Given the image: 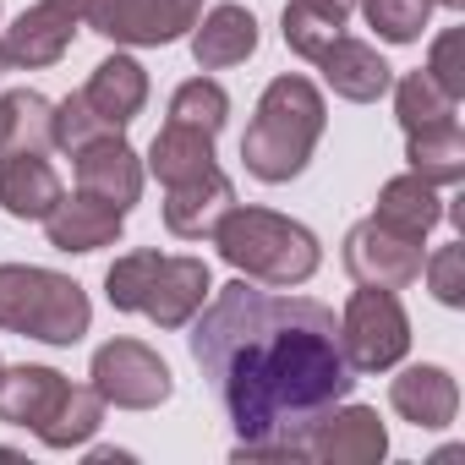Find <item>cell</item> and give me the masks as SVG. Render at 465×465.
Listing matches in <instances>:
<instances>
[{
	"mask_svg": "<svg viewBox=\"0 0 465 465\" xmlns=\"http://www.w3.org/2000/svg\"><path fill=\"white\" fill-rule=\"evenodd\" d=\"M192 361L224 400L242 460H307V432L356 383L329 307L252 291L247 280L208 302L192 329Z\"/></svg>",
	"mask_w": 465,
	"mask_h": 465,
	"instance_id": "6da1fadb",
	"label": "cell"
},
{
	"mask_svg": "<svg viewBox=\"0 0 465 465\" xmlns=\"http://www.w3.org/2000/svg\"><path fill=\"white\" fill-rule=\"evenodd\" d=\"M323 126H329L323 94L307 77H274L252 110L247 137H242V164L269 186L296 181L307 170L312 148L323 143Z\"/></svg>",
	"mask_w": 465,
	"mask_h": 465,
	"instance_id": "7a4b0ae2",
	"label": "cell"
},
{
	"mask_svg": "<svg viewBox=\"0 0 465 465\" xmlns=\"http://www.w3.org/2000/svg\"><path fill=\"white\" fill-rule=\"evenodd\" d=\"M208 242L219 247V258L236 274H247L258 285H274V291H291V285L312 280L318 263H323L318 236L307 224H296L285 213H269V208H242V203L213 224Z\"/></svg>",
	"mask_w": 465,
	"mask_h": 465,
	"instance_id": "3957f363",
	"label": "cell"
},
{
	"mask_svg": "<svg viewBox=\"0 0 465 465\" xmlns=\"http://www.w3.org/2000/svg\"><path fill=\"white\" fill-rule=\"evenodd\" d=\"M104 291H110V307L115 312H143L148 323L159 329H186L213 280H208V263L203 258H159V252H126L110 263L104 274Z\"/></svg>",
	"mask_w": 465,
	"mask_h": 465,
	"instance_id": "277c9868",
	"label": "cell"
},
{
	"mask_svg": "<svg viewBox=\"0 0 465 465\" xmlns=\"http://www.w3.org/2000/svg\"><path fill=\"white\" fill-rule=\"evenodd\" d=\"M94 323V307L77 280L55 269H28V263H0V329L28 334L45 345H77Z\"/></svg>",
	"mask_w": 465,
	"mask_h": 465,
	"instance_id": "5b68a950",
	"label": "cell"
},
{
	"mask_svg": "<svg viewBox=\"0 0 465 465\" xmlns=\"http://www.w3.org/2000/svg\"><path fill=\"white\" fill-rule=\"evenodd\" d=\"M340 351H345L351 372H389L411 351V318H405L400 296L361 285L340 318Z\"/></svg>",
	"mask_w": 465,
	"mask_h": 465,
	"instance_id": "8992f818",
	"label": "cell"
},
{
	"mask_svg": "<svg viewBox=\"0 0 465 465\" xmlns=\"http://www.w3.org/2000/svg\"><path fill=\"white\" fill-rule=\"evenodd\" d=\"M94 389L104 405L115 411H153L170 400V367L159 361V351H148L143 340H110L94 351V367H88Z\"/></svg>",
	"mask_w": 465,
	"mask_h": 465,
	"instance_id": "52a82bcc",
	"label": "cell"
},
{
	"mask_svg": "<svg viewBox=\"0 0 465 465\" xmlns=\"http://www.w3.org/2000/svg\"><path fill=\"white\" fill-rule=\"evenodd\" d=\"M203 0H94L88 17L115 45H175L186 28H197Z\"/></svg>",
	"mask_w": 465,
	"mask_h": 465,
	"instance_id": "ba28073f",
	"label": "cell"
},
{
	"mask_svg": "<svg viewBox=\"0 0 465 465\" xmlns=\"http://www.w3.org/2000/svg\"><path fill=\"white\" fill-rule=\"evenodd\" d=\"M345 269L356 285H378V291H405L421 280V242L394 236L389 224L361 219L345 236Z\"/></svg>",
	"mask_w": 465,
	"mask_h": 465,
	"instance_id": "9c48e42d",
	"label": "cell"
},
{
	"mask_svg": "<svg viewBox=\"0 0 465 465\" xmlns=\"http://www.w3.org/2000/svg\"><path fill=\"white\" fill-rule=\"evenodd\" d=\"M66 400H72V378L55 367H0V421L39 432V443L61 421Z\"/></svg>",
	"mask_w": 465,
	"mask_h": 465,
	"instance_id": "30bf717a",
	"label": "cell"
},
{
	"mask_svg": "<svg viewBox=\"0 0 465 465\" xmlns=\"http://www.w3.org/2000/svg\"><path fill=\"white\" fill-rule=\"evenodd\" d=\"M389 454V432L372 405H334L312 432H307V460L323 465H378Z\"/></svg>",
	"mask_w": 465,
	"mask_h": 465,
	"instance_id": "8fae6325",
	"label": "cell"
},
{
	"mask_svg": "<svg viewBox=\"0 0 465 465\" xmlns=\"http://www.w3.org/2000/svg\"><path fill=\"white\" fill-rule=\"evenodd\" d=\"M72 34H77V17L61 12L55 0H39L12 28H0V55H6V66L39 72V66H55L72 50Z\"/></svg>",
	"mask_w": 465,
	"mask_h": 465,
	"instance_id": "7c38bea8",
	"label": "cell"
},
{
	"mask_svg": "<svg viewBox=\"0 0 465 465\" xmlns=\"http://www.w3.org/2000/svg\"><path fill=\"white\" fill-rule=\"evenodd\" d=\"M164 192H170L164 197V230H170V236H181V242L213 236V224L236 208V186H230V175L219 164L203 170V175H192V181H175Z\"/></svg>",
	"mask_w": 465,
	"mask_h": 465,
	"instance_id": "4fadbf2b",
	"label": "cell"
},
{
	"mask_svg": "<svg viewBox=\"0 0 465 465\" xmlns=\"http://www.w3.org/2000/svg\"><path fill=\"white\" fill-rule=\"evenodd\" d=\"M72 159H77V192H88V197H99V203H110L121 213L143 197V159L121 143V132L77 148Z\"/></svg>",
	"mask_w": 465,
	"mask_h": 465,
	"instance_id": "5bb4252c",
	"label": "cell"
},
{
	"mask_svg": "<svg viewBox=\"0 0 465 465\" xmlns=\"http://www.w3.org/2000/svg\"><path fill=\"white\" fill-rule=\"evenodd\" d=\"M121 224H126L121 208H110L88 192H72V197L61 192V203L45 213V236L55 252H99V247L121 242Z\"/></svg>",
	"mask_w": 465,
	"mask_h": 465,
	"instance_id": "9a60e30c",
	"label": "cell"
},
{
	"mask_svg": "<svg viewBox=\"0 0 465 465\" xmlns=\"http://www.w3.org/2000/svg\"><path fill=\"white\" fill-rule=\"evenodd\" d=\"M318 66H323V83H329L340 99H351V104H372V99H383V94L394 88L389 61H383L372 45L345 39V34H340V39L318 55Z\"/></svg>",
	"mask_w": 465,
	"mask_h": 465,
	"instance_id": "2e32d148",
	"label": "cell"
},
{
	"mask_svg": "<svg viewBox=\"0 0 465 465\" xmlns=\"http://www.w3.org/2000/svg\"><path fill=\"white\" fill-rule=\"evenodd\" d=\"M258 50V17L247 6H213L197 28H192V61L203 72H224L242 66Z\"/></svg>",
	"mask_w": 465,
	"mask_h": 465,
	"instance_id": "e0dca14e",
	"label": "cell"
},
{
	"mask_svg": "<svg viewBox=\"0 0 465 465\" xmlns=\"http://www.w3.org/2000/svg\"><path fill=\"white\" fill-rule=\"evenodd\" d=\"M389 405L411 421V427H449L460 411V383L443 367H405L389 383Z\"/></svg>",
	"mask_w": 465,
	"mask_h": 465,
	"instance_id": "ac0fdd59",
	"label": "cell"
},
{
	"mask_svg": "<svg viewBox=\"0 0 465 465\" xmlns=\"http://www.w3.org/2000/svg\"><path fill=\"white\" fill-rule=\"evenodd\" d=\"M55 203H61V175L45 153L0 159V208L12 219H45Z\"/></svg>",
	"mask_w": 465,
	"mask_h": 465,
	"instance_id": "d6986e66",
	"label": "cell"
},
{
	"mask_svg": "<svg viewBox=\"0 0 465 465\" xmlns=\"http://www.w3.org/2000/svg\"><path fill=\"white\" fill-rule=\"evenodd\" d=\"M55 148V104L34 88L0 94V159L12 153H50Z\"/></svg>",
	"mask_w": 465,
	"mask_h": 465,
	"instance_id": "ffe728a7",
	"label": "cell"
},
{
	"mask_svg": "<svg viewBox=\"0 0 465 465\" xmlns=\"http://www.w3.org/2000/svg\"><path fill=\"white\" fill-rule=\"evenodd\" d=\"M378 224H389L394 236H411V242H427V230L443 219V203H438V186L421 181L416 170L411 175H394L383 192H378V208H372Z\"/></svg>",
	"mask_w": 465,
	"mask_h": 465,
	"instance_id": "44dd1931",
	"label": "cell"
},
{
	"mask_svg": "<svg viewBox=\"0 0 465 465\" xmlns=\"http://www.w3.org/2000/svg\"><path fill=\"white\" fill-rule=\"evenodd\" d=\"M83 99L121 132L126 121H137V110L148 104V72L132 61V55H110V61H99L94 66V77H88V88H83Z\"/></svg>",
	"mask_w": 465,
	"mask_h": 465,
	"instance_id": "7402d4cb",
	"label": "cell"
},
{
	"mask_svg": "<svg viewBox=\"0 0 465 465\" xmlns=\"http://www.w3.org/2000/svg\"><path fill=\"white\" fill-rule=\"evenodd\" d=\"M148 170L175 186V181H192L203 170H213V132H197V126H181V121H164L153 148H148Z\"/></svg>",
	"mask_w": 465,
	"mask_h": 465,
	"instance_id": "603a6c76",
	"label": "cell"
},
{
	"mask_svg": "<svg viewBox=\"0 0 465 465\" xmlns=\"http://www.w3.org/2000/svg\"><path fill=\"white\" fill-rule=\"evenodd\" d=\"M405 153H411V170L421 181H432V186L465 181V132H460V121L405 132Z\"/></svg>",
	"mask_w": 465,
	"mask_h": 465,
	"instance_id": "cb8c5ba5",
	"label": "cell"
},
{
	"mask_svg": "<svg viewBox=\"0 0 465 465\" xmlns=\"http://www.w3.org/2000/svg\"><path fill=\"white\" fill-rule=\"evenodd\" d=\"M394 110H400V126H405V132H421V126H443V121H454L460 99L443 94L427 72H411V77H400V88H394Z\"/></svg>",
	"mask_w": 465,
	"mask_h": 465,
	"instance_id": "d4e9b609",
	"label": "cell"
},
{
	"mask_svg": "<svg viewBox=\"0 0 465 465\" xmlns=\"http://www.w3.org/2000/svg\"><path fill=\"white\" fill-rule=\"evenodd\" d=\"M280 28H285V45H291L302 61H318V55L345 34V17H334V12H323V6H312V0H291L285 17H280Z\"/></svg>",
	"mask_w": 465,
	"mask_h": 465,
	"instance_id": "484cf974",
	"label": "cell"
},
{
	"mask_svg": "<svg viewBox=\"0 0 465 465\" xmlns=\"http://www.w3.org/2000/svg\"><path fill=\"white\" fill-rule=\"evenodd\" d=\"M170 121L219 137V126L230 121V94H224L219 83H208V77H192V83L175 88V99H170Z\"/></svg>",
	"mask_w": 465,
	"mask_h": 465,
	"instance_id": "4316f807",
	"label": "cell"
},
{
	"mask_svg": "<svg viewBox=\"0 0 465 465\" xmlns=\"http://www.w3.org/2000/svg\"><path fill=\"white\" fill-rule=\"evenodd\" d=\"M356 6L367 12V23H372L378 39H389V45L421 39V28H427V17H432L427 0H356Z\"/></svg>",
	"mask_w": 465,
	"mask_h": 465,
	"instance_id": "83f0119b",
	"label": "cell"
},
{
	"mask_svg": "<svg viewBox=\"0 0 465 465\" xmlns=\"http://www.w3.org/2000/svg\"><path fill=\"white\" fill-rule=\"evenodd\" d=\"M110 132H115V126H110L83 94H72V99L55 104V148L77 153V148H88V143H99V137H110Z\"/></svg>",
	"mask_w": 465,
	"mask_h": 465,
	"instance_id": "f1b7e54d",
	"label": "cell"
},
{
	"mask_svg": "<svg viewBox=\"0 0 465 465\" xmlns=\"http://www.w3.org/2000/svg\"><path fill=\"white\" fill-rule=\"evenodd\" d=\"M421 274H427V291L443 302V307H460L465 302V247H443L432 258H421Z\"/></svg>",
	"mask_w": 465,
	"mask_h": 465,
	"instance_id": "f546056e",
	"label": "cell"
},
{
	"mask_svg": "<svg viewBox=\"0 0 465 465\" xmlns=\"http://www.w3.org/2000/svg\"><path fill=\"white\" fill-rule=\"evenodd\" d=\"M465 34L460 28H449V34H438L432 39V61H427V77L443 88V94H454V99H465Z\"/></svg>",
	"mask_w": 465,
	"mask_h": 465,
	"instance_id": "4dcf8cb0",
	"label": "cell"
},
{
	"mask_svg": "<svg viewBox=\"0 0 465 465\" xmlns=\"http://www.w3.org/2000/svg\"><path fill=\"white\" fill-rule=\"evenodd\" d=\"M312 6H323V12H334V17H351L356 0H312Z\"/></svg>",
	"mask_w": 465,
	"mask_h": 465,
	"instance_id": "1f68e13d",
	"label": "cell"
},
{
	"mask_svg": "<svg viewBox=\"0 0 465 465\" xmlns=\"http://www.w3.org/2000/svg\"><path fill=\"white\" fill-rule=\"evenodd\" d=\"M55 6H61V12H72V17L83 23V17H88V6H94V0H55Z\"/></svg>",
	"mask_w": 465,
	"mask_h": 465,
	"instance_id": "d6a6232c",
	"label": "cell"
},
{
	"mask_svg": "<svg viewBox=\"0 0 465 465\" xmlns=\"http://www.w3.org/2000/svg\"><path fill=\"white\" fill-rule=\"evenodd\" d=\"M427 6H449V12H460V6H465V0H427Z\"/></svg>",
	"mask_w": 465,
	"mask_h": 465,
	"instance_id": "836d02e7",
	"label": "cell"
},
{
	"mask_svg": "<svg viewBox=\"0 0 465 465\" xmlns=\"http://www.w3.org/2000/svg\"><path fill=\"white\" fill-rule=\"evenodd\" d=\"M0 66H6V55H0Z\"/></svg>",
	"mask_w": 465,
	"mask_h": 465,
	"instance_id": "e575fe53",
	"label": "cell"
}]
</instances>
